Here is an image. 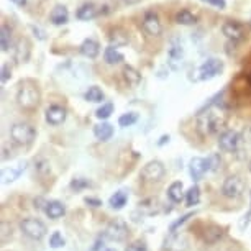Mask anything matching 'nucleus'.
<instances>
[{
    "label": "nucleus",
    "instance_id": "nucleus-45",
    "mask_svg": "<svg viewBox=\"0 0 251 251\" xmlns=\"http://www.w3.org/2000/svg\"><path fill=\"white\" fill-rule=\"evenodd\" d=\"M13 3H15V5H18V7H23L26 3V0H12Z\"/></svg>",
    "mask_w": 251,
    "mask_h": 251
},
{
    "label": "nucleus",
    "instance_id": "nucleus-13",
    "mask_svg": "<svg viewBox=\"0 0 251 251\" xmlns=\"http://www.w3.org/2000/svg\"><path fill=\"white\" fill-rule=\"evenodd\" d=\"M66 117H68V110L61 105H51L46 108V113H45L46 122L53 126H58L61 123H64Z\"/></svg>",
    "mask_w": 251,
    "mask_h": 251
},
{
    "label": "nucleus",
    "instance_id": "nucleus-33",
    "mask_svg": "<svg viewBox=\"0 0 251 251\" xmlns=\"http://www.w3.org/2000/svg\"><path fill=\"white\" fill-rule=\"evenodd\" d=\"M113 113V103H103L102 107H99L96 110V117L99 118V120H107L108 117H110Z\"/></svg>",
    "mask_w": 251,
    "mask_h": 251
},
{
    "label": "nucleus",
    "instance_id": "nucleus-22",
    "mask_svg": "<svg viewBox=\"0 0 251 251\" xmlns=\"http://www.w3.org/2000/svg\"><path fill=\"white\" fill-rule=\"evenodd\" d=\"M30 58V43H28L26 38H20L17 41V48H15V59L18 63H26Z\"/></svg>",
    "mask_w": 251,
    "mask_h": 251
},
{
    "label": "nucleus",
    "instance_id": "nucleus-40",
    "mask_svg": "<svg viewBox=\"0 0 251 251\" xmlns=\"http://www.w3.org/2000/svg\"><path fill=\"white\" fill-rule=\"evenodd\" d=\"M203 2H207L208 5H212V7L220 8V10L226 8V2H225V0H203Z\"/></svg>",
    "mask_w": 251,
    "mask_h": 251
},
{
    "label": "nucleus",
    "instance_id": "nucleus-5",
    "mask_svg": "<svg viewBox=\"0 0 251 251\" xmlns=\"http://www.w3.org/2000/svg\"><path fill=\"white\" fill-rule=\"evenodd\" d=\"M141 28L148 36H161L163 35V23L156 12L150 10L145 13L143 22H141Z\"/></svg>",
    "mask_w": 251,
    "mask_h": 251
},
{
    "label": "nucleus",
    "instance_id": "nucleus-43",
    "mask_svg": "<svg viewBox=\"0 0 251 251\" xmlns=\"http://www.w3.org/2000/svg\"><path fill=\"white\" fill-rule=\"evenodd\" d=\"M250 217H251V208H250L248 215H245V219H243V222H241V228H245V225H248V222H250Z\"/></svg>",
    "mask_w": 251,
    "mask_h": 251
},
{
    "label": "nucleus",
    "instance_id": "nucleus-27",
    "mask_svg": "<svg viewBox=\"0 0 251 251\" xmlns=\"http://www.w3.org/2000/svg\"><path fill=\"white\" fill-rule=\"evenodd\" d=\"M10 45H12V30L10 26L3 23L2 28H0V46H2L3 53L10 50Z\"/></svg>",
    "mask_w": 251,
    "mask_h": 251
},
{
    "label": "nucleus",
    "instance_id": "nucleus-8",
    "mask_svg": "<svg viewBox=\"0 0 251 251\" xmlns=\"http://www.w3.org/2000/svg\"><path fill=\"white\" fill-rule=\"evenodd\" d=\"M224 71V63L217 58H210L199 68V79L201 80H210L215 75H219Z\"/></svg>",
    "mask_w": 251,
    "mask_h": 251
},
{
    "label": "nucleus",
    "instance_id": "nucleus-28",
    "mask_svg": "<svg viewBox=\"0 0 251 251\" xmlns=\"http://www.w3.org/2000/svg\"><path fill=\"white\" fill-rule=\"evenodd\" d=\"M222 236H224V230L217 225H212V226H208L205 230V233H203V240H205L207 243H215V241H219Z\"/></svg>",
    "mask_w": 251,
    "mask_h": 251
},
{
    "label": "nucleus",
    "instance_id": "nucleus-39",
    "mask_svg": "<svg viewBox=\"0 0 251 251\" xmlns=\"http://www.w3.org/2000/svg\"><path fill=\"white\" fill-rule=\"evenodd\" d=\"M10 77H12V68L8 64H3L2 66V75H0V79H2V84H5Z\"/></svg>",
    "mask_w": 251,
    "mask_h": 251
},
{
    "label": "nucleus",
    "instance_id": "nucleus-18",
    "mask_svg": "<svg viewBox=\"0 0 251 251\" xmlns=\"http://www.w3.org/2000/svg\"><path fill=\"white\" fill-rule=\"evenodd\" d=\"M50 22L54 26H63L69 22V10L66 5H56L50 13Z\"/></svg>",
    "mask_w": 251,
    "mask_h": 251
},
{
    "label": "nucleus",
    "instance_id": "nucleus-17",
    "mask_svg": "<svg viewBox=\"0 0 251 251\" xmlns=\"http://www.w3.org/2000/svg\"><path fill=\"white\" fill-rule=\"evenodd\" d=\"M205 171H208L205 159L199 158V156L191 159V163H189V173H191V177L194 181H201L202 176L205 174Z\"/></svg>",
    "mask_w": 251,
    "mask_h": 251
},
{
    "label": "nucleus",
    "instance_id": "nucleus-1",
    "mask_svg": "<svg viewBox=\"0 0 251 251\" xmlns=\"http://www.w3.org/2000/svg\"><path fill=\"white\" fill-rule=\"evenodd\" d=\"M40 89H38V86L33 80H25V82L20 84V89L17 92V103L23 110H35L40 105Z\"/></svg>",
    "mask_w": 251,
    "mask_h": 251
},
{
    "label": "nucleus",
    "instance_id": "nucleus-36",
    "mask_svg": "<svg viewBox=\"0 0 251 251\" xmlns=\"http://www.w3.org/2000/svg\"><path fill=\"white\" fill-rule=\"evenodd\" d=\"M64 238H63V235L59 233V231H54L53 235H51V238H50V246L51 248H61V246H64Z\"/></svg>",
    "mask_w": 251,
    "mask_h": 251
},
{
    "label": "nucleus",
    "instance_id": "nucleus-34",
    "mask_svg": "<svg viewBox=\"0 0 251 251\" xmlns=\"http://www.w3.org/2000/svg\"><path fill=\"white\" fill-rule=\"evenodd\" d=\"M205 163H207V169L208 171H217L222 164V158L219 153H212L208 158H205Z\"/></svg>",
    "mask_w": 251,
    "mask_h": 251
},
{
    "label": "nucleus",
    "instance_id": "nucleus-38",
    "mask_svg": "<svg viewBox=\"0 0 251 251\" xmlns=\"http://www.w3.org/2000/svg\"><path fill=\"white\" fill-rule=\"evenodd\" d=\"M91 186V182L87 181V179H74L73 182H71V187L75 189V191H80V189H84V187H89Z\"/></svg>",
    "mask_w": 251,
    "mask_h": 251
},
{
    "label": "nucleus",
    "instance_id": "nucleus-48",
    "mask_svg": "<svg viewBox=\"0 0 251 251\" xmlns=\"http://www.w3.org/2000/svg\"><path fill=\"white\" fill-rule=\"evenodd\" d=\"M105 251H117V250H113V248H107Z\"/></svg>",
    "mask_w": 251,
    "mask_h": 251
},
{
    "label": "nucleus",
    "instance_id": "nucleus-4",
    "mask_svg": "<svg viewBox=\"0 0 251 251\" xmlns=\"http://www.w3.org/2000/svg\"><path fill=\"white\" fill-rule=\"evenodd\" d=\"M23 235H26L31 240H41L46 235V225L38 219H25L20 224Z\"/></svg>",
    "mask_w": 251,
    "mask_h": 251
},
{
    "label": "nucleus",
    "instance_id": "nucleus-11",
    "mask_svg": "<svg viewBox=\"0 0 251 251\" xmlns=\"http://www.w3.org/2000/svg\"><path fill=\"white\" fill-rule=\"evenodd\" d=\"M164 173H166V169L161 161H150V163L141 169V177H143L145 181L154 182V181H159V179L164 176Z\"/></svg>",
    "mask_w": 251,
    "mask_h": 251
},
{
    "label": "nucleus",
    "instance_id": "nucleus-24",
    "mask_svg": "<svg viewBox=\"0 0 251 251\" xmlns=\"http://www.w3.org/2000/svg\"><path fill=\"white\" fill-rule=\"evenodd\" d=\"M122 74H123L125 82L128 84V86H131V87H136L141 82V74L135 68H131V66H125L123 71H122Z\"/></svg>",
    "mask_w": 251,
    "mask_h": 251
},
{
    "label": "nucleus",
    "instance_id": "nucleus-30",
    "mask_svg": "<svg viewBox=\"0 0 251 251\" xmlns=\"http://www.w3.org/2000/svg\"><path fill=\"white\" fill-rule=\"evenodd\" d=\"M86 100L87 102H94V103H100L103 100V92H102V89L100 87H97V86H91L87 89V92H86Z\"/></svg>",
    "mask_w": 251,
    "mask_h": 251
},
{
    "label": "nucleus",
    "instance_id": "nucleus-41",
    "mask_svg": "<svg viewBox=\"0 0 251 251\" xmlns=\"http://www.w3.org/2000/svg\"><path fill=\"white\" fill-rule=\"evenodd\" d=\"M191 217H192V214H187V215H184V217H182V219H181V220L174 222V224L171 225V231H173V233H174V231H176V230L179 228V226H181V225H182V224H186V222H187L189 219H191Z\"/></svg>",
    "mask_w": 251,
    "mask_h": 251
},
{
    "label": "nucleus",
    "instance_id": "nucleus-21",
    "mask_svg": "<svg viewBox=\"0 0 251 251\" xmlns=\"http://www.w3.org/2000/svg\"><path fill=\"white\" fill-rule=\"evenodd\" d=\"M45 212H46V215H48L50 219L58 220L66 214V207L59 201H51V202L45 203Z\"/></svg>",
    "mask_w": 251,
    "mask_h": 251
},
{
    "label": "nucleus",
    "instance_id": "nucleus-12",
    "mask_svg": "<svg viewBox=\"0 0 251 251\" xmlns=\"http://www.w3.org/2000/svg\"><path fill=\"white\" fill-rule=\"evenodd\" d=\"M240 141H241V135L238 133V131H235V130H226V131H224V133L219 136L220 150L228 151V153L238 148Z\"/></svg>",
    "mask_w": 251,
    "mask_h": 251
},
{
    "label": "nucleus",
    "instance_id": "nucleus-29",
    "mask_svg": "<svg viewBox=\"0 0 251 251\" xmlns=\"http://www.w3.org/2000/svg\"><path fill=\"white\" fill-rule=\"evenodd\" d=\"M168 197L171 199L174 203H179L182 201V182H173L168 189Z\"/></svg>",
    "mask_w": 251,
    "mask_h": 251
},
{
    "label": "nucleus",
    "instance_id": "nucleus-7",
    "mask_svg": "<svg viewBox=\"0 0 251 251\" xmlns=\"http://www.w3.org/2000/svg\"><path fill=\"white\" fill-rule=\"evenodd\" d=\"M245 192V181L240 176H230L222 186V194L228 199H238Z\"/></svg>",
    "mask_w": 251,
    "mask_h": 251
},
{
    "label": "nucleus",
    "instance_id": "nucleus-44",
    "mask_svg": "<svg viewBox=\"0 0 251 251\" xmlns=\"http://www.w3.org/2000/svg\"><path fill=\"white\" fill-rule=\"evenodd\" d=\"M123 2H125L126 5H136V3H140L141 0H123Z\"/></svg>",
    "mask_w": 251,
    "mask_h": 251
},
{
    "label": "nucleus",
    "instance_id": "nucleus-3",
    "mask_svg": "<svg viewBox=\"0 0 251 251\" xmlns=\"http://www.w3.org/2000/svg\"><path fill=\"white\" fill-rule=\"evenodd\" d=\"M10 138L18 146H30L36 138V130L33 128L30 123H15L10 128Z\"/></svg>",
    "mask_w": 251,
    "mask_h": 251
},
{
    "label": "nucleus",
    "instance_id": "nucleus-10",
    "mask_svg": "<svg viewBox=\"0 0 251 251\" xmlns=\"http://www.w3.org/2000/svg\"><path fill=\"white\" fill-rule=\"evenodd\" d=\"M128 236V226L122 220H112L105 228V238L110 241H123Z\"/></svg>",
    "mask_w": 251,
    "mask_h": 251
},
{
    "label": "nucleus",
    "instance_id": "nucleus-42",
    "mask_svg": "<svg viewBox=\"0 0 251 251\" xmlns=\"http://www.w3.org/2000/svg\"><path fill=\"white\" fill-rule=\"evenodd\" d=\"M86 203H89V205H92V207H100L102 205V202L99 201V199H92V197H87Z\"/></svg>",
    "mask_w": 251,
    "mask_h": 251
},
{
    "label": "nucleus",
    "instance_id": "nucleus-2",
    "mask_svg": "<svg viewBox=\"0 0 251 251\" xmlns=\"http://www.w3.org/2000/svg\"><path fill=\"white\" fill-rule=\"evenodd\" d=\"M225 125V117L208 108L207 112H199L197 115V130L202 135H214Z\"/></svg>",
    "mask_w": 251,
    "mask_h": 251
},
{
    "label": "nucleus",
    "instance_id": "nucleus-31",
    "mask_svg": "<svg viewBox=\"0 0 251 251\" xmlns=\"http://www.w3.org/2000/svg\"><path fill=\"white\" fill-rule=\"evenodd\" d=\"M199 201H201V189H199V186H192L187 191V194H186V203H187V207L197 205Z\"/></svg>",
    "mask_w": 251,
    "mask_h": 251
},
{
    "label": "nucleus",
    "instance_id": "nucleus-14",
    "mask_svg": "<svg viewBox=\"0 0 251 251\" xmlns=\"http://www.w3.org/2000/svg\"><path fill=\"white\" fill-rule=\"evenodd\" d=\"M99 12H100V8H99L96 3L86 2L75 10V18H77V20L89 22V20H92V18H96L99 15Z\"/></svg>",
    "mask_w": 251,
    "mask_h": 251
},
{
    "label": "nucleus",
    "instance_id": "nucleus-15",
    "mask_svg": "<svg viewBox=\"0 0 251 251\" xmlns=\"http://www.w3.org/2000/svg\"><path fill=\"white\" fill-rule=\"evenodd\" d=\"M108 41H110V46H126L130 43V38H128V33H126L123 28L120 26H115L108 31Z\"/></svg>",
    "mask_w": 251,
    "mask_h": 251
},
{
    "label": "nucleus",
    "instance_id": "nucleus-23",
    "mask_svg": "<svg viewBox=\"0 0 251 251\" xmlns=\"http://www.w3.org/2000/svg\"><path fill=\"white\" fill-rule=\"evenodd\" d=\"M94 135H96V138H97V140L107 141V140H110V138H112V135H113V126L110 125V123L102 122V123H99V125L94 126Z\"/></svg>",
    "mask_w": 251,
    "mask_h": 251
},
{
    "label": "nucleus",
    "instance_id": "nucleus-25",
    "mask_svg": "<svg viewBox=\"0 0 251 251\" xmlns=\"http://www.w3.org/2000/svg\"><path fill=\"white\" fill-rule=\"evenodd\" d=\"M123 59H125V56H123L115 46H108V48H105V51H103V61H105L107 64H118V63H122Z\"/></svg>",
    "mask_w": 251,
    "mask_h": 251
},
{
    "label": "nucleus",
    "instance_id": "nucleus-9",
    "mask_svg": "<svg viewBox=\"0 0 251 251\" xmlns=\"http://www.w3.org/2000/svg\"><path fill=\"white\" fill-rule=\"evenodd\" d=\"M182 58H184V46L182 41L179 38H173L171 45H169V51H168V64L176 71L181 68L182 64Z\"/></svg>",
    "mask_w": 251,
    "mask_h": 251
},
{
    "label": "nucleus",
    "instance_id": "nucleus-6",
    "mask_svg": "<svg viewBox=\"0 0 251 251\" xmlns=\"http://www.w3.org/2000/svg\"><path fill=\"white\" fill-rule=\"evenodd\" d=\"M222 33H224L230 41L238 43V41L246 38V26L236 20H226L224 25H222Z\"/></svg>",
    "mask_w": 251,
    "mask_h": 251
},
{
    "label": "nucleus",
    "instance_id": "nucleus-46",
    "mask_svg": "<svg viewBox=\"0 0 251 251\" xmlns=\"http://www.w3.org/2000/svg\"><path fill=\"white\" fill-rule=\"evenodd\" d=\"M31 30H33V31H35V33H41L40 30H38V28H36V26H31ZM38 36H40V40H45V35H38Z\"/></svg>",
    "mask_w": 251,
    "mask_h": 251
},
{
    "label": "nucleus",
    "instance_id": "nucleus-26",
    "mask_svg": "<svg viewBox=\"0 0 251 251\" xmlns=\"http://www.w3.org/2000/svg\"><path fill=\"white\" fill-rule=\"evenodd\" d=\"M126 201H128V194H126L125 191H118L110 197L108 205H110L113 210H120V208H123L126 205Z\"/></svg>",
    "mask_w": 251,
    "mask_h": 251
},
{
    "label": "nucleus",
    "instance_id": "nucleus-35",
    "mask_svg": "<svg viewBox=\"0 0 251 251\" xmlns=\"http://www.w3.org/2000/svg\"><path fill=\"white\" fill-rule=\"evenodd\" d=\"M35 169L40 174H48L50 173V163H48V159H45V158H36L35 159Z\"/></svg>",
    "mask_w": 251,
    "mask_h": 251
},
{
    "label": "nucleus",
    "instance_id": "nucleus-32",
    "mask_svg": "<svg viewBox=\"0 0 251 251\" xmlns=\"http://www.w3.org/2000/svg\"><path fill=\"white\" fill-rule=\"evenodd\" d=\"M136 120H138V115H136L135 112H128V113H123V115L118 118V125L126 128V126H131L133 123H136Z\"/></svg>",
    "mask_w": 251,
    "mask_h": 251
},
{
    "label": "nucleus",
    "instance_id": "nucleus-19",
    "mask_svg": "<svg viewBox=\"0 0 251 251\" xmlns=\"http://www.w3.org/2000/svg\"><path fill=\"white\" fill-rule=\"evenodd\" d=\"M79 51H80V54L86 56V58L96 59L99 53H100V45H99L96 40H92V38H87V40H84L82 43H80Z\"/></svg>",
    "mask_w": 251,
    "mask_h": 251
},
{
    "label": "nucleus",
    "instance_id": "nucleus-37",
    "mask_svg": "<svg viewBox=\"0 0 251 251\" xmlns=\"http://www.w3.org/2000/svg\"><path fill=\"white\" fill-rule=\"evenodd\" d=\"M125 251H148V248H146V243H145V241L138 240V241H133L131 245L126 246Z\"/></svg>",
    "mask_w": 251,
    "mask_h": 251
},
{
    "label": "nucleus",
    "instance_id": "nucleus-20",
    "mask_svg": "<svg viewBox=\"0 0 251 251\" xmlns=\"http://www.w3.org/2000/svg\"><path fill=\"white\" fill-rule=\"evenodd\" d=\"M174 22L182 26H194L199 22V18H197V15H194L191 10L182 8V10H179L176 15H174Z\"/></svg>",
    "mask_w": 251,
    "mask_h": 251
},
{
    "label": "nucleus",
    "instance_id": "nucleus-47",
    "mask_svg": "<svg viewBox=\"0 0 251 251\" xmlns=\"http://www.w3.org/2000/svg\"><path fill=\"white\" fill-rule=\"evenodd\" d=\"M166 141H169V136H163V138H161V141H159V145H164Z\"/></svg>",
    "mask_w": 251,
    "mask_h": 251
},
{
    "label": "nucleus",
    "instance_id": "nucleus-16",
    "mask_svg": "<svg viewBox=\"0 0 251 251\" xmlns=\"http://www.w3.org/2000/svg\"><path fill=\"white\" fill-rule=\"evenodd\" d=\"M25 169H26L25 161H20V163H17L15 166H10V168L3 169V171H2V181L5 184L17 181V179L20 177L23 173H25Z\"/></svg>",
    "mask_w": 251,
    "mask_h": 251
}]
</instances>
